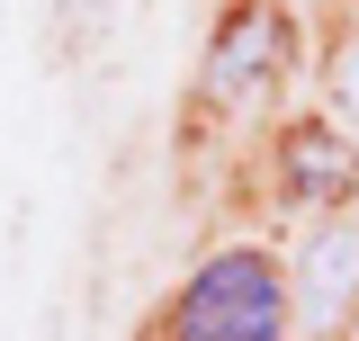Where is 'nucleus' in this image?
<instances>
[{"mask_svg": "<svg viewBox=\"0 0 359 341\" xmlns=\"http://www.w3.org/2000/svg\"><path fill=\"white\" fill-rule=\"evenodd\" d=\"M287 333V279L261 252H216L180 288L171 341H278Z\"/></svg>", "mask_w": 359, "mask_h": 341, "instance_id": "1", "label": "nucleus"}, {"mask_svg": "<svg viewBox=\"0 0 359 341\" xmlns=\"http://www.w3.org/2000/svg\"><path fill=\"white\" fill-rule=\"evenodd\" d=\"M278 63H287V18H278L269 0H243V9H224V27H216L207 99H216V108H243V99H261V90L278 81Z\"/></svg>", "mask_w": 359, "mask_h": 341, "instance_id": "2", "label": "nucleus"}, {"mask_svg": "<svg viewBox=\"0 0 359 341\" xmlns=\"http://www.w3.org/2000/svg\"><path fill=\"white\" fill-rule=\"evenodd\" d=\"M359 305V225H314L297 243V314L306 333H332Z\"/></svg>", "mask_w": 359, "mask_h": 341, "instance_id": "3", "label": "nucleus"}, {"mask_svg": "<svg viewBox=\"0 0 359 341\" xmlns=\"http://www.w3.org/2000/svg\"><path fill=\"white\" fill-rule=\"evenodd\" d=\"M278 170H287V189H297L306 207H341L359 189V153H351V135H332V126H287Z\"/></svg>", "mask_w": 359, "mask_h": 341, "instance_id": "4", "label": "nucleus"}, {"mask_svg": "<svg viewBox=\"0 0 359 341\" xmlns=\"http://www.w3.org/2000/svg\"><path fill=\"white\" fill-rule=\"evenodd\" d=\"M332 99H341V117H351V135H359V54H341V72H332Z\"/></svg>", "mask_w": 359, "mask_h": 341, "instance_id": "5", "label": "nucleus"}]
</instances>
